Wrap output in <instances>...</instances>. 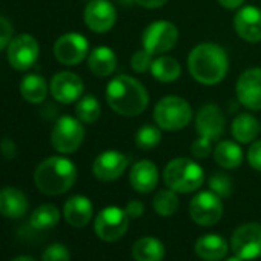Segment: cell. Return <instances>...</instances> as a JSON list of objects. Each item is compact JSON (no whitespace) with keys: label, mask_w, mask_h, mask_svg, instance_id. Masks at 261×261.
I'll list each match as a JSON object with an SVG mask.
<instances>
[{"label":"cell","mask_w":261,"mask_h":261,"mask_svg":"<svg viewBox=\"0 0 261 261\" xmlns=\"http://www.w3.org/2000/svg\"><path fill=\"white\" fill-rule=\"evenodd\" d=\"M188 69L195 82L206 86L218 85L227 75L229 56L220 45L204 42L191 49L188 56Z\"/></svg>","instance_id":"1"},{"label":"cell","mask_w":261,"mask_h":261,"mask_svg":"<svg viewBox=\"0 0 261 261\" xmlns=\"http://www.w3.org/2000/svg\"><path fill=\"white\" fill-rule=\"evenodd\" d=\"M106 101L118 115L137 117L148 108L149 94L137 79L121 74L108 83Z\"/></svg>","instance_id":"2"},{"label":"cell","mask_w":261,"mask_h":261,"mask_svg":"<svg viewBox=\"0 0 261 261\" xmlns=\"http://www.w3.org/2000/svg\"><path fill=\"white\" fill-rule=\"evenodd\" d=\"M75 180L77 168L66 157H49L43 160L34 172L37 189L46 195H62L68 192Z\"/></svg>","instance_id":"3"},{"label":"cell","mask_w":261,"mask_h":261,"mask_svg":"<svg viewBox=\"0 0 261 261\" xmlns=\"http://www.w3.org/2000/svg\"><path fill=\"white\" fill-rule=\"evenodd\" d=\"M165 185L180 194H189L197 191L204 181L203 168L186 157L171 160L163 171Z\"/></svg>","instance_id":"4"},{"label":"cell","mask_w":261,"mask_h":261,"mask_svg":"<svg viewBox=\"0 0 261 261\" xmlns=\"http://www.w3.org/2000/svg\"><path fill=\"white\" fill-rule=\"evenodd\" d=\"M152 115L160 129L175 133V130L185 129L191 123L194 111L185 98L178 95H166L157 101Z\"/></svg>","instance_id":"5"},{"label":"cell","mask_w":261,"mask_h":261,"mask_svg":"<svg viewBox=\"0 0 261 261\" xmlns=\"http://www.w3.org/2000/svg\"><path fill=\"white\" fill-rule=\"evenodd\" d=\"M85 139V127L82 121L71 115L60 117L51 133V145L60 154L75 152Z\"/></svg>","instance_id":"6"},{"label":"cell","mask_w":261,"mask_h":261,"mask_svg":"<svg viewBox=\"0 0 261 261\" xmlns=\"http://www.w3.org/2000/svg\"><path fill=\"white\" fill-rule=\"evenodd\" d=\"M180 33L169 20H155L149 23L142 36L143 48L152 56H160L171 51L178 42Z\"/></svg>","instance_id":"7"},{"label":"cell","mask_w":261,"mask_h":261,"mask_svg":"<svg viewBox=\"0 0 261 261\" xmlns=\"http://www.w3.org/2000/svg\"><path fill=\"white\" fill-rule=\"evenodd\" d=\"M127 224L129 217L126 211L117 206H109L98 212L94 221V229L100 240L112 243L120 240L126 233Z\"/></svg>","instance_id":"8"},{"label":"cell","mask_w":261,"mask_h":261,"mask_svg":"<svg viewBox=\"0 0 261 261\" xmlns=\"http://www.w3.org/2000/svg\"><path fill=\"white\" fill-rule=\"evenodd\" d=\"M230 249L241 259H255L261 256V224L247 223L235 229L230 237Z\"/></svg>","instance_id":"9"},{"label":"cell","mask_w":261,"mask_h":261,"mask_svg":"<svg viewBox=\"0 0 261 261\" xmlns=\"http://www.w3.org/2000/svg\"><path fill=\"white\" fill-rule=\"evenodd\" d=\"M89 54V42L83 34L79 33H66L60 36L54 43V56L56 59L66 66H75L88 59Z\"/></svg>","instance_id":"10"},{"label":"cell","mask_w":261,"mask_h":261,"mask_svg":"<svg viewBox=\"0 0 261 261\" xmlns=\"http://www.w3.org/2000/svg\"><path fill=\"white\" fill-rule=\"evenodd\" d=\"M189 214L200 226H214L223 215L221 198L212 191H203L194 195L189 203Z\"/></svg>","instance_id":"11"},{"label":"cell","mask_w":261,"mask_h":261,"mask_svg":"<svg viewBox=\"0 0 261 261\" xmlns=\"http://www.w3.org/2000/svg\"><path fill=\"white\" fill-rule=\"evenodd\" d=\"M83 20L92 33H108L117 22L115 7L109 0H89L83 11Z\"/></svg>","instance_id":"12"},{"label":"cell","mask_w":261,"mask_h":261,"mask_svg":"<svg viewBox=\"0 0 261 261\" xmlns=\"http://www.w3.org/2000/svg\"><path fill=\"white\" fill-rule=\"evenodd\" d=\"M39 43L31 34H19L8 45V62L17 71L30 69L39 59Z\"/></svg>","instance_id":"13"},{"label":"cell","mask_w":261,"mask_h":261,"mask_svg":"<svg viewBox=\"0 0 261 261\" xmlns=\"http://www.w3.org/2000/svg\"><path fill=\"white\" fill-rule=\"evenodd\" d=\"M237 100L249 111H261V68L243 71L235 85Z\"/></svg>","instance_id":"14"},{"label":"cell","mask_w":261,"mask_h":261,"mask_svg":"<svg viewBox=\"0 0 261 261\" xmlns=\"http://www.w3.org/2000/svg\"><path fill=\"white\" fill-rule=\"evenodd\" d=\"M226 118L220 106L214 103L203 105L195 117V129L200 137H204L211 142H218L224 134Z\"/></svg>","instance_id":"15"},{"label":"cell","mask_w":261,"mask_h":261,"mask_svg":"<svg viewBox=\"0 0 261 261\" xmlns=\"http://www.w3.org/2000/svg\"><path fill=\"white\" fill-rule=\"evenodd\" d=\"M83 89H85L83 80L71 71L57 72L53 77L51 85H49V91H51V95L54 97V100H57L63 105L77 101L82 97Z\"/></svg>","instance_id":"16"},{"label":"cell","mask_w":261,"mask_h":261,"mask_svg":"<svg viewBox=\"0 0 261 261\" xmlns=\"http://www.w3.org/2000/svg\"><path fill=\"white\" fill-rule=\"evenodd\" d=\"M233 30L238 37L247 43L261 42V10L247 5L241 7L233 17Z\"/></svg>","instance_id":"17"},{"label":"cell","mask_w":261,"mask_h":261,"mask_svg":"<svg viewBox=\"0 0 261 261\" xmlns=\"http://www.w3.org/2000/svg\"><path fill=\"white\" fill-rule=\"evenodd\" d=\"M127 168V159L120 151H105L92 163V174L100 181H114L123 175Z\"/></svg>","instance_id":"18"},{"label":"cell","mask_w":261,"mask_h":261,"mask_svg":"<svg viewBox=\"0 0 261 261\" xmlns=\"http://www.w3.org/2000/svg\"><path fill=\"white\" fill-rule=\"evenodd\" d=\"M159 178H160L159 168L151 160L137 162L129 174L130 186H133L134 191H137L140 194L152 192L159 185Z\"/></svg>","instance_id":"19"},{"label":"cell","mask_w":261,"mask_h":261,"mask_svg":"<svg viewBox=\"0 0 261 261\" xmlns=\"http://www.w3.org/2000/svg\"><path fill=\"white\" fill-rule=\"evenodd\" d=\"M30 203L27 195L17 188L0 189V214L7 218H22L28 212Z\"/></svg>","instance_id":"20"},{"label":"cell","mask_w":261,"mask_h":261,"mask_svg":"<svg viewBox=\"0 0 261 261\" xmlns=\"http://www.w3.org/2000/svg\"><path fill=\"white\" fill-rule=\"evenodd\" d=\"M63 215L72 227H85L92 218V203L85 195H74L65 203Z\"/></svg>","instance_id":"21"},{"label":"cell","mask_w":261,"mask_h":261,"mask_svg":"<svg viewBox=\"0 0 261 261\" xmlns=\"http://www.w3.org/2000/svg\"><path fill=\"white\" fill-rule=\"evenodd\" d=\"M89 71L100 79L111 75L117 68V56L109 46H97L88 54Z\"/></svg>","instance_id":"22"},{"label":"cell","mask_w":261,"mask_h":261,"mask_svg":"<svg viewBox=\"0 0 261 261\" xmlns=\"http://www.w3.org/2000/svg\"><path fill=\"white\" fill-rule=\"evenodd\" d=\"M230 133L238 143H253L261 133L259 121L249 112L238 114L230 124Z\"/></svg>","instance_id":"23"},{"label":"cell","mask_w":261,"mask_h":261,"mask_svg":"<svg viewBox=\"0 0 261 261\" xmlns=\"http://www.w3.org/2000/svg\"><path fill=\"white\" fill-rule=\"evenodd\" d=\"M227 243L223 237L209 233L203 235L195 243V253L204 261H220L227 253Z\"/></svg>","instance_id":"24"},{"label":"cell","mask_w":261,"mask_h":261,"mask_svg":"<svg viewBox=\"0 0 261 261\" xmlns=\"http://www.w3.org/2000/svg\"><path fill=\"white\" fill-rule=\"evenodd\" d=\"M214 159L223 169H235L243 163L244 154L241 146L233 140H218L214 148Z\"/></svg>","instance_id":"25"},{"label":"cell","mask_w":261,"mask_h":261,"mask_svg":"<svg viewBox=\"0 0 261 261\" xmlns=\"http://www.w3.org/2000/svg\"><path fill=\"white\" fill-rule=\"evenodd\" d=\"M165 256V246L159 238L143 237L133 246V258L136 261H162Z\"/></svg>","instance_id":"26"},{"label":"cell","mask_w":261,"mask_h":261,"mask_svg":"<svg viewBox=\"0 0 261 261\" xmlns=\"http://www.w3.org/2000/svg\"><path fill=\"white\" fill-rule=\"evenodd\" d=\"M151 74L157 82L172 83L181 75V65L177 59L171 56H160L154 59L151 66Z\"/></svg>","instance_id":"27"},{"label":"cell","mask_w":261,"mask_h":261,"mask_svg":"<svg viewBox=\"0 0 261 261\" xmlns=\"http://www.w3.org/2000/svg\"><path fill=\"white\" fill-rule=\"evenodd\" d=\"M48 83L39 74H28L20 82V94L28 103H42L48 95Z\"/></svg>","instance_id":"28"},{"label":"cell","mask_w":261,"mask_h":261,"mask_svg":"<svg viewBox=\"0 0 261 261\" xmlns=\"http://www.w3.org/2000/svg\"><path fill=\"white\" fill-rule=\"evenodd\" d=\"M59 220H60V211L54 204L46 203V204H40L37 209H34V212L30 218V224L37 230H48V229H53L54 226H57Z\"/></svg>","instance_id":"29"},{"label":"cell","mask_w":261,"mask_h":261,"mask_svg":"<svg viewBox=\"0 0 261 261\" xmlns=\"http://www.w3.org/2000/svg\"><path fill=\"white\" fill-rule=\"evenodd\" d=\"M100 114H101V105L95 95L88 94V95H83L77 100L75 115L82 123H86V124L95 123L98 120Z\"/></svg>","instance_id":"30"},{"label":"cell","mask_w":261,"mask_h":261,"mask_svg":"<svg viewBox=\"0 0 261 261\" xmlns=\"http://www.w3.org/2000/svg\"><path fill=\"white\" fill-rule=\"evenodd\" d=\"M152 206L159 215L171 217L177 212V209L180 206V200L177 197V192L168 188V189H162L155 194V197L152 200Z\"/></svg>","instance_id":"31"},{"label":"cell","mask_w":261,"mask_h":261,"mask_svg":"<svg viewBox=\"0 0 261 261\" xmlns=\"http://www.w3.org/2000/svg\"><path fill=\"white\" fill-rule=\"evenodd\" d=\"M162 142V129L157 124H143L136 133V145L142 151H152Z\"/></svg>","instance_id":"32"},{"label":"cell","mask_w":261,"mask_h":261,"mask_svg":"<svg viewBox=\"0 0 261 261\" xmlns=\"http://www.w3.org/2000/svg\"><path fill=\"white\" fill-rule=\"evenodd\" d=\"M207 185L214 194H217L220 198H227L232 194V181L230 178L223 172H215L207 180Z\"/></svg>","instance_id":"33"},{"label":"cell","mask_w":261,"mask_h":261,"mask_svg":"<svg viewBox=\"0 0 261 261\" xmlns=\"http://www.w3.org/2000/svg\"><path fill=\"white\" fill-rule=\"evenodd\" d=\"M152 62H154L152 54L143 48V49L136 51L133 54V57H130V68H133V71L137 74H145V72L151 71Z\"/></svg>","instance_id":"34"},{"label":"cell","mask_w":261,"mask_h":261,"mask_svg":"<svg viewBox=\"0 0 261 261\" xmlns=\"http://www.w3.org/2000/svg\"><path fill=\"white\" fill-rule=\"evenodd\" d=\"M69 250L66 246L60 243H54L48 246L42 253V261H69Z\"/></svg>","instance_id":"35"},{"label":"cell","mask_w":261,"mask_h":261,"mask_svg":"<svg viewBox=\"0 0 261 261\" xmlns=\"http://www.w3.org/2000/svg\"><path fill=\"white\" fill-rule=\"evenodd\" d=\"M191 152L195 159H207L211 154H214V148H212V142L204 139V137H198L192 146H191Z\"/></svg>","instance_id":"36"},{"label":"cell","mask_w":261,"mask_h":261,"mask_svg":"<svg viewBox=\"0 0 261 261\" xmlns=\"http://www.w3.org/2000/svg\"><path fill=\"white\" fill-rule=\"evenodd\" d=\"M13 39H14V30L11 22L4 16H0V51L8 48Z\"/></svg>","instance_id":"37"},{"label":"cell","mask_w":261,"mask_h":261,"mask_svg":"<svg viewBox=\"0 0 261 261\" xmlns=\"http://www.w3.org/2000/svg\"><path fill=\"white\" fill-rule=\"evenodd\" d=\"M247 162L255 171L261 172V139L255 140L247 149Z\"/></svg>","instance_id":"38"},{"label":"cell","mask_w":261,"mask_h":261,"mask_svg":"<svg viewBox=\"0 0 261 261\" xmlns=\"http://www.w3.org/2000/svg\"><path fill=\"white\" fill-rule=\"evenodd\" d=\"M124 211H126V214H127V217H129V218L136 220V218H140V217L143 215V212H145V206H143V203H142V201H139V200H130V201L126 204Z\"/></svg>","instance_id":"39"},{"label":"cell","mask_w":261,"mask_h":261,"mask_svg":"<svg viewBox=\"0 0 261 261\" xmlns=\"http://www.w3.org/2000/svg\"><path fill=\"white\" fill-rule=\"evenodd\" d=\"M0 152H2V155L7 160H13L17 155V146H16V143L11 139L5 137L2 140V143H0Z\"/></svg>","instance_id":"40"},{"label":"cell","mask_w":261,"mask_h":261,"mask_svg":"<svg viewBox=\"0 0 261 261\" xmlns=\"http://www.w3.org/2000/svg\"><path fill=\"white\" fill-rule=\"evenodd\" d=\"M134 2L142 7V8H146V10H157V8H162L168 4V0H134Z\"/></svg>","instance_id":"41"},{"label":"cell","mask_w":261,"mask_h":261,"mask_svg":"<svg viewBox=\"0 0 261 261\" xmlns=\"http://www.w3.org/2000/svg\"><path fill=\"white\" fill-rule=\"evenodd\" d=\"M217 2L224 10H238V8L243 7L244 0H217Z\"/></svg>","instance_id":"42"},{"label":"cell","mask_w":261,"mask_h":261,"mask_svg":"<svg viewBox=\"0 0 261 261\" xmlns=\"http://www.w3.org/2000/svg\"><path fill=\"white\" fill-rule=\"evenodd\" d=\"M115 2H117L118 5H121V7H130L133 4H136L134 0H115Z\"/></svg>","instance_id":"43"},{"label":"cell","mask_w":261,"mask_h":261,"mask_svg":"<svg viewBox=\"0 0 261 261\" xmlns=\"http://www.w3.org/2000/svg\"><path fill=\"white\" fill-rule=\"evenodd\" d=\"M13 261H36V259L31 258V256H17V258H14Z\"/></svg>","instance_id":"44"},{"label":"cell","mask_w":261,"mask_h":261,"mask_svg":"<svg viewBox=\"0 0 261 261\" xmlns=\"http://www.w3.org/2000/svg\"><path fill=\"white\" fill-rule=\"evenodd\" d=\"M226 261H243L241 258H238V256H232V258H227Z\"/></svg>","instance_id":"45"}]
</instances>
